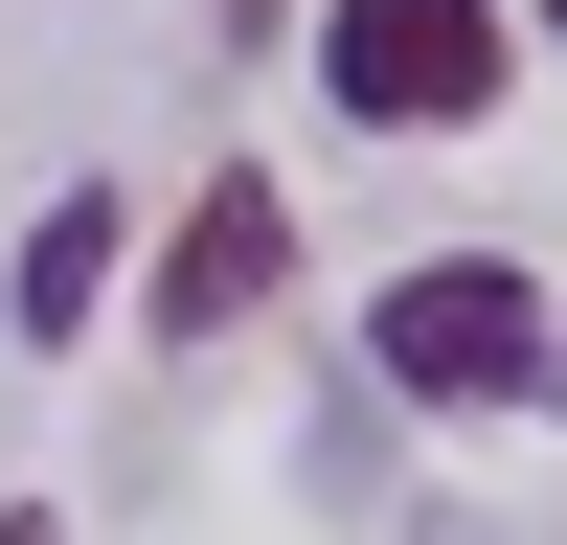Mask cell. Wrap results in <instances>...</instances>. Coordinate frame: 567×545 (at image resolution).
<instances>
[{"label":"cell","mask_w":567,"mask_h":545,"mask_svg":"<svg viewBox=\"0 0 567 545\" xmlns=\"http://www.w3.org/2000/svg\"><path fill=\"white\" fill-rule=\"evenodd\" d=\"M363 363H386L409 409H545V387H567V318H545L523 250H432V272H386Z\"/></svg>","instance_id":"6da1fadb"},{"label":"cell","mask_w":567,"mask_h":545,"mask_svg":"<svg viewBox=\"0 0 567 545\" xmlns=\"http://www.w3.org/2000/svg\"><path fill=\"white\" fill-rule=\"evenodd\" d=\"M499 45H523V0H341V23H318V91H341L363 136H454L499 91Z\"/></svg>","instance_id":"7a4b0ae2"},{"label":"cell","mask_w":567,"mask_h":545,"mask_svg":"<svg viewBox=\"0 0 567 545\" xmlns=\"http://www.w3.org/2000/svg\"><path fill=\"white\" fill-rule=\"evenodd\" d=\"M272 272H296V205H272V182L227 160L205 205H182V250H159V296H136V341H227V318H250Z\"/></svg>","instance_id":"3957f363"},{"label":"cell","mask_w":567,"mask_h":545,"mask_svg":"<svg viewBox=\"0 0 567 545\" xmlns=\"http://www.w3.org/2000/svg\"><path fill=\"white\" fill-rule=\"evenodd\" d=\"M91 296H114V182H69L23 227V341H91Z\"/></svg>","instance_id":"277c9868"},{"label":"cell","mask_w":567,"mask_h":545,"mask_svg":"<svg viewBox=\"0 0 567 545\" xmlns=\"http://www.w3.org/2000/svg\"><path fill=\"white\" fill-rule=\"evenodd\" d=\"M0 545H69V523H0Z\"/></svg>","instance_id":"5b68a950"},{"label":"cell","mask_w":567,"mask_h":545,"mask_svg":"<svg viewBox=\"0 0 567 545\" xmlns=\"http://www.w3.org/2000/svg\"><path fill=\"white\" fill-rule=\"evenodd\" d=\"M523 23H567V0H523Z\"/></svg>","instance_id":"8992f818"}]
</instances>
